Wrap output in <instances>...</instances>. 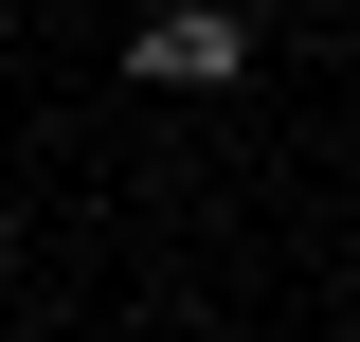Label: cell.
I'll return each instance as SVG.
<instances>
[{"label": "cell", "instance_id": "1", "mask_svg": "<svg viewBox=\"0 0 360 342\" xmlns=\"http://www.w3.org/2000/svg\"><path fill=\"white\" fill-rule=\"evenodd\" d=\"M127 72H144V90H234V72H252V18L180 0V18H144V37H127Z\"/></svg>", "mask_w": 360, "mask_h": 342}]
</instances>
